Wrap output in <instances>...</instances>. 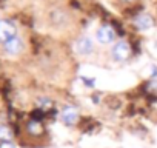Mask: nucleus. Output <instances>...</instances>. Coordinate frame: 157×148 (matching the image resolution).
I'll list each match as a JSON object with an SVG mask.
<instances>
[{
    "instance_id": "f257e3e1",
    "label": "nucleus",
    "mask_w": 157,
    "mask_h": 148,
    "mask_svg": "<svg viewBox=\"0 0 157 148\" xmlns=\"http://www.w3.org/2000/svg\"><path fill=\"white\" fill-rule=\"evenodd\" d=\"M109 54H111V59H113L114 62H125V60H128V59L131 57L132 49H131L129 42L122 39V40H117V42L113 45Z\"/></svg>"
},
{
    "instance_id": "f03ea898",
    "label": "nucleus",
    "mask_w": 157,
    "mask_h": 148,
    "mask_svg": "<svg viewBox=\"0 0 157 148\" xmlns=\"http://www.w3.org/2000/svg\"><path fill=\"white\" fill-rule=\"evenodd\" d=\"M78 120H80V111H78L77 107L74 105H65L60 110V122L66 127H72L77 125Z\"/></svg>"
},
{
    "instance_id": "7ed1b4c3",
    "label": "nucleus",
    "mask_w": 157,
    "mask_h": 148,
    "mask_svg": "<svg viewBox=\"0 0 157 148\" xmlns=\"http://www.w3.org/2000/svg\"><path fill=\"white\" fill-rule=\"evenodd\" d=\"M96 39L99 43L102 45H109V43H114L116 39H117V34H116V29L109 25V23H103L97 28L96 31Z\"/></svg>"
},
{
    "instance_id": "20e7f679",
    "label": "nucleus",
    "mask_w": 157,
    "mask_h": 148,
    "mask_svg": "<svg viewBox=\"0 0 157 148\" xmlns=\"http://www.w3.org/2000/svg\"><path fill=\"white\" fill-rule=\"evenodd\" d=\"M74 49H75L77 54L86 57V56H91L94 53L96 46H94V42L90 36H80L74 43Z\"/></svg>"
},
{
    "instance_id": "39448f33",
    "label": "nucleus",
    "mask_w": 157,
    "mask_h": 148,
    "mask_svg": "<svg viewBox=\"0 0 157 148\" xmlns=\"http://www.w3.org/2000/svg\"><path fill=\"white\" fill-rule=\"evenodd\" d=\"M17 36V26L6 19H0V43H6L13 37Z\"/></svg>"
},
{
    "instance_id": "423d86ee",
    "label": "nucleus",
    "mask_w": 157,
    "mask_h": 148,
    "mask_svg": "<svg viewBox=\"0 0 157 148\" xmlns=\"http://www.w3.org/2000/svg\"><path fill=\"white\" fill-rule=\"evenodd\" d=\"M25 49V42L23 39L17 34L16 37H13L11 40H8L6 43H3V51L8 56H20Z\"/></svg>"
},
{
    "instance_id": "0eeeda50",
    "label": "nucleus",
    "mask_w": 157,
    "mask_h": 148,
    "mask_svg": "<svg viewBox=\"0 0 157 148\" xmlns=\"http://www.w3.org/2000/svg\"><path fill=\"white\" fill-rule=\"evenodd\" d=\"M25 131H26V134L28 136H31V137H42L43 134H45V125L39 120V119H31V120H28L26 122V125H25Z\"/></svg>"
},
{
    "instance_id": "6e6552de",
    "label": "nucleus",
    "mask_w": 157,
    "mask_h": 148,
    "mask_svg": "<svg viewBox=\"0 0 157 148\" xmlns=\"http://www.w3.org/2000/svg\"><path fill=\"white\" fill-rule=\"evenodd\" d=\"M132 25L139 29V31H148L154 26V19L146 14V13H142V14H137L132 20Z\"/></svg>"
},
{
    "instance_id": "1a4fd4ad",
    "label": "nucleus",
    "mask_w": 157,
    "mask_h": 148,
    "mask_svg": "<svg viewBox=\"0 0 157 148\" xmlns=\"http://www.w3.org/2000/svg\"><path fill=\"white\" fill-rule=\"evenodd\" d=\"M36 103H37V107H39L40 110H49V108H52V100H51L48 96H40V97L36 100Z\"/></svg>"
},
{
    "instance_id": "9d476101",
    "label": "nucleus",
    "mask_w": 157,
    "mask_h": 148,
    "mask_svg": "<svg viewBox=\"0 0 157 148\" xmlns=\"http://www.w3.org/2000/svg\"><path fill=\"white\" fill-rule=\"evenodd\" d=\"M13 139V131L6 125H0V142L2 140H11Z\"/></svg>"
},
{
    "instance_id": "9b49d317",
    "label": "nucleus",
    "mask_w": 157,
    "mask_h": 148,
    "mask_svg": "<svg viewBox=\"0 0 157 148\" xmlns=\"http://www.w3.org/2000/svg\"><path fill=\"white\" fill-rule=\"evenodd\" d=\"M146 90H148V93L157 94V79H151V80L146 84Z\"/></svg>"
},
{
    "instance_id": "f8f14e48",
    "label": "nucleus",
    "mask_w": 157,
    "mask_h": 148,
    "mask_svg": "<svg viewBox=\"0 0 157 148\" xmlns=\"http://www.w3.org/2000/svg\"><path fill=\"white\" fill-rule=\"evenodd\" d=\"M82 82H83V85L88 87V88H94V87H96V79H93V77H85V76H82Z\"/></svg>"
},
{
    "instance_id": "ddd939ff",
    "label": "nucleus",
    "mask_w": 157,
    "mask_h": 148,
    "mask_svg": "<svg viewBox=\"0 0 157 148\" xmlns=\"http://www.w3.org/2000/svg\"><path fill=\"white\" fill-rule=\"evenodd\" d=\"M148 74L146 76L149 77V79H157V66L155 65H151V66H148Z\"/></svg>"
},
{
    "instance_id": "4468645a",
    "label": "nucleus",
    "mask_w": 157,
    "mask_h": 148,
    "mask_svg": "<svg viewBox=\"0 0 157 148\" xmlns=\"http://www.w3.org/2000/svg\"><path fill=\"white\" fill-rule=\"evenodd\" d=\"M0 148H17L13 140H2L0 142Z\"/></svg>"
},
{
    "instance_id": "2eb2a0df",
    "label": "nucleus",
    "mask_w": 157,
    "mask_h": 148,
    "mask_svg": "<svg viewBox=\"0 0 157 148\" xmlns=\"http://www.w3.org/2000/svg\"><path fill=\"white\" fill-rule=\"evenodd\" d=\"M120 2H125V3H131V2H134V0H120Z\"/></svg>"
}]
</instances>
